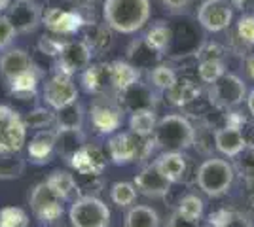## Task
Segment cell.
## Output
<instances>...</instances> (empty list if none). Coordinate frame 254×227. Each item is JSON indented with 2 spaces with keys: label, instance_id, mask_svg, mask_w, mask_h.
Listing matches in <instances>:
<instances>
[{
  "label": "cell",
  "instance_id": "cell-1",
  "mask_svg": "<svg viewBox=\"0 0 254 227\" xmlns=\"http://www.w3.org/2000/svg\"><path fill=\"white\" fill-rule=\"evenodd\" d=\"M150 0H105V23L120 34H135L150 19Z\"/></svg>",
  "mask_w": 254,
  "mask_h": 227
},
{
  "label": "cell",
  "instance_id": "cell-2",
  "mask_svg": "<svg viewBox=\"0 0 254 227\" xmlns=\"http://www.w3.org/2000/svg\"><path fill=\"white\" fill-rule=\"evenodd\" d=\"M154 142L163 151H182L195 142V129L190 119L180 114H167L158 119L154 129Z\"/></svg>",
  "mask_w": 254,
  "mask_h": 227
},
{
  "label": "cell",
  "instance_id": "cell-3",
  "mask_svg": "<svg viewBox=\"0 0 254 227\" xmlns=\"http://www.w3.org/2000/svg\"><path fill=\"white\" fill-rule=\"evenodd\" d=\"M233 176H235V171L226 159L211 157L199 165V169L195 173V182L205 195L222 197L232 187Z\"/></svg>",
  "mask_w": 254,
  "mask_h": 227
},
{
  "label": "cell",
  "instance_id": "cell-4",
  "mask_svg": "<svg viewBox=\"0 0 254 227\" xmlns=\"http://www.w3.org/2000/svg\"><path fill=\"white\" fill-rule=\"evenodd\" d=\"M68 218L72 227H108L110 208L95 195H80L72 201Z\"/></svg>",
  "mask_w": 254,
  "mask_h": 227
},
{
  "label": "cell",
  "instance_id": "cell-5",
  "mask_svg": "<svg viewBox=\"0 0 254 227\" xmlns=\"http://www.w3.org/2000/svg\"><path fill=\"white\" fill-rule=\"evenodd\" d=\"M247 98V86L237 74H224L209 87V100L214 108L232 110Z\"/></svg>",
  "mask_w": 254,
  "mask_h": 227
},
{
  "label": "cell",
  "instance_id": "cell-6",
  "mask_svg": "<svg viewBox=\"0 0 254 227\" xmlns=\"http://www.w3.org/2000/svg\"><path fill=\"white\" fill-rule=\"evenodd\" d=\"M27 138V125L10 106L0 104V153L21 151Z\"/></svg>",
  "mask_w": 254,
  "mask_h": 227
},
{
  "label": "cell",
  "instance_id": "cell-7",
  "mask_svg": "<svg viewBox=\"0 0 254 227\" xmlns=\"http://www.w3.org/2000/svg\"><path fill=\"white\" fill-rule=\"evenodd\" d=\"M91 125L101 135H112L120 129L124 123V108L122 102H116V98L110 95H99L95 102L91 104Z\"/></svg>",
  "mask_w": 254,
  "mask_h": 227
},
{
  "label": "cell",
  "instance_id": "cell-8",
  "mask_svg": "<svg viewBox=\"0 0 254 227\" xmlns=\"http://www.w3.org/2000/svg\"><path fill=\"white\" fill-rule=\"evenodd\" d=\"M29 203L34 216L42 222H55L63 216V199L48 185V182H40L32 187Z\"/></svg>",
  "mask_w": 254,
  "mask_h": 227
},
{
  "label": "cell",
  "instance_id": "cell-9",
  "mask_svg": "<svg viewBox=\"0 0 254 227\" xmlns=\"http://www.w3.org/2000/svg\"><path fill=\"white\" fill-rule=\"evenodd\" d=\"M91 47L84 40H70L63 44L61 53L57 55V72L72 76L76 72H82L91 65L93 57Z\"/></svg>",
  "mask_w": 254,
  "mask_h": 227
},
{
  "label": "cell",
  "instance_id": "cell-10",
  "mask_svg": "<svg viewBox=\"0 0 254 227\" xmlns=\"http://www.w3.org/2000/svg\"><path fill=\"white\" fill-rule=\"evenodd\" d=\"M233 6L228 0H205L197 10V21L209 33H222L232 25Z\"/></svg>",
  "mask_w": 254,
  "mask_h": 227
},
{
  "label": "cell",
  "instance_id": "cell-11",
  "mask_svg": "<svg viewBox=\"0 0 254 227\" xmlns=\"http://www.w3.org/2000/svg\"><path fill=\"white\" fill-rule=\"evenodd\" d=\"M44 100L53 110H59L78 100V87L74 86L72 78L63 72L55 74L44 84Z\"/></svg>",
  "mask_w": 254,
  "mask_h": 227
},
{
  "label": "cell",
  "instance_id": "cell-12",
  "mask_svg": "<svg viewBox=\"0 0 254 227\" xmlns=\"http://www.w3.org/2000/svg\"><path fill=\"white\" fill-rule=\"evenodd\" d=\"M142 142L133 133H116L108 140V155L114 165H129L138 161Z\"/></svg>",
  "mask_w": 254,
  "mask_h": 227
},
{
  "label": "cell",
  "instance_id": "cell-13",
  "mask_svg": "<svg viewBox=\"0 0 254 227\" xmlns=\"http://www.w3.org/2000/svg\"><path fill=\"white\" fill-rule=\"evenodd\" d=\"M42 6L36 4L34 0L32 2H19L17 0V4H13V6L10 4V8H8L10 21L13 23L15 31L21 34L34 33L38 29V25L42 23Z\"/></svg>",
  "mask_w": 254,
  "mask_h": 227
},
{
  "label": "cell",
  "instance_id": "cell-14",
  "mask_svg": "<svg viewBox=\"0 0 254 227\" xmlns=\"http://www.w3.org/2000/svg\"><path fill=\"white\" fill-rule=\"evenodd\" d=\"M171 185L173 184L161 174L156 161L146 165V167L135 176V187H137L144 197H152V199L165 197V195L169 193Z\"/></svg>",
  "mask_w": 254,
  "mask_h": 227
},
{
  "label": "cell",
  "instance_id": "cell-15",
  "mask_svg": "<svg viewBox=\"0 0 254 227\" xmlns=\"http://www.w3.org/2000/svg\"><path fill=\"white\" fill-rule=\"evenodd\" d=\"M42 23L53 34H72L85 25L78 11H64L61 8L46 10V13L42 15Z\"/></svg>",
  "mask_w": 254,
  "mask_h": 227
},
{
  "label": "cell",
  "instance_id": "cell-16",
  "mask_svg": "<svg viewBox=\"0 0 254 227\" xmlns=\"http://www.w3.org/2000/svg\"><path fill=\"white\" fill-rule=\"evenodd\" d=\"M68 163L78 174H103L106 169V155L99 146L85 144L76 151Z\"/></svg>",
  "mask_w": 254,
  "mask_h": 227
},
{
  "label": "cell",
  "instance_id": "cell-17",
  "mask_svg": "<svg viewBox=\"0 0 254 227\" xmlns=\"http://www.w3.org/2000/svg\"><path fill=\"white\" fill-rule=\"evenodd\" d=\"M82 84L87 93L93 95H108L112 87V78H110V63H99V65H89L82 74Z\"/></svg>",
  "mask_w": 254,
  "mask_h": 227
},
{
  "label": "cell",
  "instance_id": "cell-18",
  "mask_svg": "<svg viewBox=\"0 0 254 227\" xmlns=\"http://www.w3.org/2000/svg\"><path fill=\"white\" fill-rule=\"evenodd\" d=\"M31 68H34V63H32L31 55L25 49L13 47V49H8L6 53H2V57H0V72L6 78V82H10L15 76L23 74Z\"/></svg>",
  "mask_w": 254,
  "mask_h": 227
},
{
  "label": "cell",
  "instance_id": "cell-19",
  "mask_svg": "<svg viewBox=\"0 0 254 227\" xmlns=\"http://www.w3.org/2000/svg\"><path fill=\"white\" fill-rule=\"evenodd\" d=\"M212 138H214L216 150L220 151L222 155H226V157H235L247 148V142H245L241 131L233 129V127H226V125L218 127L214 131Z\"/></svg>",
  "mask_w": 254,
  "mask_h": 227
},
{
  "label": "cell",
  "instance_id": "cell-20",
  "mask_svg": "<svg viewBox=\"0 0 254 227\" xmlns=\"http://www.w3.org/2000/svg\"><path fill=\"white\" fill-rule=\"evenodd\" d=\"M186 159L188 157L182 155V151H163L156 159V165L171 184H179L186 174V167H188Z\"/></svg>",
  "mask_w": 254,
  "mask_h": 227
},
{
  "label": "cell",
  "instance_id": "cell-21",
  "mask_svg": "<svg viewBox=\"0 0 254 227\" xmlns=\"http://www.w3.org/2000/svg\"><path fill=\"white\" fill-rule=\"evenodd\" d=\"M29 159L36 165H46L52 159V153L55 151V131L40 129L31 138L29 144Z\"/></svg>",
  "mask_w": 254,
  "mask_h": 227
},
{
  "label": "cell",
  "instance_id": "cell-22",
  "mask_svg": "<svg viewBox=\"0 0 254 227\" xmlns=\"http://www.w3.org/2000/svg\"><path fill=\"white\" fill-rule=\"evenodd\" d=\"M85 146V135L82 129H57L55 131V151L64 161H70L72 155Z\"/></svg>",
  "mask_w": 254,
  "mask_h": 227
},
{
  "label": "cell",
  "instance_id": "cell-23",
  "mask_svg": "<svg viewBox=\"0 0 254 227\" xmlns=\"http://www.w3.org/2000/svg\"><path fill=\"white\" fill-rule=\"evenodd\" d=\"M201 95V87L190 78H180L167 89V100L173 106H190Z\"/></svg>",
  "mask_w": 254,
  "mask_h": 227
},
{
  "label": "cell",
  "instance_id": "cell-24",
  "mask_svg": "<svg viewBox=\"0 0 254 227\" xmlns=\"http://www.w3.org/2000/svg\"><path fill=\"white\" fill-rule=\"evenodd\" d=\"M120 102H124V108H127L129 112L144 108L154 110V93L140 82H137L135 86L127 87L126 91L120 93Z\"/></svg>",
  "mask_w": 254,
  "mask_h": 227
},
{
  "label": "cell",
  "instance_id": "cell-25",
  "mask_svg": "<svg viewBox=\"0 0 254 227\" xmlns=\"http://www.w3.org/2000/svg\"><path fill=\"white\" fill-rule=\"evenodd\" d=\"M46 182H48V185H50L63 201H74L76 197H80L78 182H76L74 174H70L68 171L57 169V171H53V173L48 176Z\"/></svg>",
  "mask_w": 254,
  "mask_h": 227
},
{
  "label": "cell",
  "instance_id": "cell-26",
  "mask_svg": "<svg viewBox=\"0 0 254 227\" xmlns=\"http://www.w3.org/2000/svg\"><path fill=\"white\" fill-rule=\"evenodd\" d=\"M110 78H112V87L118 93H122L140 80V70L129 61H114L110 63Z\"/></svg>",
  "mask_w": 254,
  "mask_h": 227
},
{
  "label": "cell",
  "instance_id": "cell-27",
  "mask_svg": "<svg viewBox=\"0 0 254 227\" xmlns=\"http://www.w3.org/2000/svg\"><path fill=\"white\" fill-rule=\"evenodd\" d=\"M159 57H161V53L156 51L154 47H150L148 44L144 42V38L135 40L129 45V49H127L129 63L133 66H137L138 70L140 68H154L159 63Z\"/></svg>",
  "mask_w": 254,
  "mask_h": 227
},
{
  "label": "cell",
  "instance_id": "cell-28",
  "mask_svg": "<svg viewBox=\"0 0 254 227\" xmlns=\"http://www.w3.org/2000/svg\"><path fill=\"white\" fill-rule=\"evenodd\" d=\"M108 25H93L85 23V38L84 42L91 47L93 53H103L112 45V34Z\"/></svg>",
  "mask_w": 254,
  "mask_h": 227
},
{
  "label": "cell",
  "instance_id": "cell-29",
  "mask_svg": "<svg viewBox=\"0 0 254 227\" xmlns=\"http://www.w3.org/2000/svg\"><path fill=\"white\" fill-rule=\"evenodd\" d=\"M57 129H82L84 125V106L74 100L63 108L55 110Z\"/></svg>",
  "mask_w": 254,
  "mask_h": 227
},
{
  "label": "cell",
  "instance_id": "cell-30",
  "mask_svg": "<svg viewBox=\"0 0 254 227\" xmlns=\"http://www.w3.org/2000/svg\"><path fill=\"white\" fill-rule=\"evenodd\" d=\"M8 84H10V91L13 97L21 98V100H27V98L34 97V93H36V87H38V72H36V68H31V70H27V72H23V74L15 76Z\"/></svg>",
  "mask_w": 254,
  "mask_h": 227
},
{
  "label": "cell",
  "instance_id": "cell-31",
  "mask_svg": "<svg viewBox=\"0 0 254 227\" xmlns=\"http://www.w3.org/2000/svg\"><path fill=\"white\" fill-rule=\"evenodd\" d=\"M156 123L158 119H156V112L152 108L135 110L131 112V118H129V129L140 138H148L156 129Z\"/></svg>",
  "mask_w": 254,
  "mask_h": 227
},
{
  "label": "cell",
  "instance_id": "cell-32",
  "mask_svg": "<svg viewBox=\"0 0 254 227\" xmlns=\"http://www.w3.org/2000/svg\"><path fill=\"white\" fill-rule=\"evenodd\" d=\"M126 227H159L158 212L150 206H133L126 216Z\"/></svg>",
  "mask_w": 254,
  "mask_h": 227
},
{
  "label": "cell",
  "instance_id": "cell-33",
  "mask_svg": "<svg viewBox=\"0 0 254 227\" xmlns=\"http://www.w3.org/2000/svg\"><path fill=\"white\" fill-rule=\"evenodd\" d=\"M171 38H173V33H171V29L167 27V23H163V21L156 23L148 33L144 34V42L148 44L150 47H154L156 51H159L161 55L167 51V47H169V44H171Z\"/></svg>",
  "mask_w": 254,
  "mask_h": 227
},
{
  "label": "cell",
  "instance_id": "cell-34",
  "mask_svg": "<svg viewBox=\"0 0 254 227\" xmlns=\"http://www.w3.org/2000/svg\"><path fill=\"white\" fill-rule=\"evenodd\" d=\"M25 173V159L15 153H0V180H13Z\"/></svg>",
  "mask_w": 254,
  "mask_h": 227
},
{
  "label": "cell",
  "instance_id": "cell-35",
  "mask_svg": "<svg viewBox=\"0 0 254 227\" xmlns=\"http://www.w3.org/2000/svg\"><path fill=\"white\" fill-rule=\"evenodd\" d=\"M203 201L197 197V195H186L180 199L179 206H177V212H179L182 218L190 220V222H199L203 216Z\"/></svg>",
  "mask_w": 254,
  "mask_h": 227
},
{
  "label": "cell",
  "instance_id": "cell-36",
  "mask_svg": "<svg viewBox=\"0 0 254 227\" xmlns=\"http://www.w3.org/2000/svg\"><path fill=\"white\" fill-rule=\"evenodd\" d=\"M177 80V72L167 65H156L150 70V84L159 91H167L169 87L175 86Z\"/></svg>",
  "mask_w": 254,
  "mask_h": 227
},
{
  "label": "cell",
  "instance_id": "cell-37",
  "mask_svg": "<svg viewBox=\"0 0 254 227\" xmlns=\"http://www.w3.org/2000/svg\"><path fill=\"white\" fill-rule=\"evenodd\" d=\"M110 197L118 206H129L135 203L137 199V187L135 184H129V182H116L110 187Z\"/></svg>",
  "mask_w": 254,
  "mask_h": 227
},
{
  "label": "cell",
  "instance_id": "cell-38",
  "mask_svg": "<svg viewBox=\"0 0 254 227\" xmlns=\"http://www.w3.org/2000/svg\"><path fill=\"white\" fill-rule=\"evenodd\" d=\"M197 74H199V80H201V82L211 86L212 82H216L220 76L226 74V65H224V61H218V59L199 61Z\"/></svg>",
  "mask_w": 254,
  "mask_h": 227
},
{
  "label": "cell",
  "instance_id": "cell-39",
  "mask_svg": "<svg viewBox=\"0 0 254 227\" xmlns=\"http://www.w3.org/2000/svg\"><path fill=\"white\" fill-rule=\"evenodd\" d=\"M29 216L19 206H6L0 210V227H27Z\"/></svg>",
  "mask_w": 254,
  "mask_h": 227
},
{
  "label": "cell",
  "instance_id": "cell-40",
  "mask_svg": "<svg viewBox=\"0 0 254 227\" xmlns=\"http://www.w3.org/2000/svg\"><path fill=\"white\" fill-rule=\"evenodd\" d=\"M235 159V169L243 178L254 182V146H247L239 155L233 157Z\"/></svg>",
  "mask_w": 254,
  "mask_h": 227
},
{
  "label": "cell",
  "instance_id": "cell-41",
  "mask_svg": "<svg viewBox=\"0 0 254 227\" xmlns=\"http://www.w3.org/2000/svg\"><path fill=\"white\" fill-rule=\"evenodd\" d=\"M25 125L27 127H34V129H46L48 125H52L53 121H55V114L50 112L48 108H34L31 110L27 116H25Z\"/></svg>",
  "mask_w": 254,
  "mask_h": 227
},
{
  "label": "cell",
  "instance_id": "cell-42",
  "mask_svg": "<svg viewBox=\"0 0 254 227\" xmlns=\"http://www.w3.org/2000/svg\"><path fill=\"white\" fill-rule=\"evenodd\" d=\"M15 27L10 21L8 15H0V51H4L6 47H10L11 42L15 40Z\"/></svg>",
  "mask_w": 254,
  "mask_h": 227
},
{
  "label": "cell",
  "instance_id": "cell-43",
  "mask_svg": "<svg viewBox=\"0 0 254 227\" xmlns=\"http://www.w3.org/2000/svg\"><path fill=\"white\" fill-rule=\"evenodd\" d=\"M237 34L241 42L247 45H254V15H245L237 23Z\"/></svg>",
  "mask_w": 254,
  "mask_h": 227
},
{
  "label": "cell",
  "instance_id": "cell-44",
  "mask_svg": "<svg viewBox=\"0 0 254 227\" xmlns=\"http://www.w3.org/2000/svg\"><path fill=\"white\" fill-rule=\"evenodd\" d=\"M63 44L61 40L53 38V36H42L40 42H38V49L42 51L44 55H50V57H57L63 49Z\"/></svg>",
  "mask_w": 254,
  "mask_h": 227
},
{
  "label": "cell",
  "instance_id": "cell-45",
  "mask_svg": "<svg viewBox=\"0 0 254 227\" xmlns=\"http://www.w3.org/2000/svg\"><path fill=\"white\" fill-rule=\"evenodd\" d=\"M197 57H199V61H207V59H218V61H224V49L214 42L205 44L201 49L197 51Z\"/></svg>",
  "mask_w": 254,
  "mask_h": 227
},
{
  "label": "cell",
  "instance_id": "cell-46",
  "mask_svg": "<svg viewBox=\"0 0 254 227\" xmlns=\"http://www.w3.org/2000/svg\"><path fill=\"white\" fill-rule=\"evenodd\" d=\"M167 227H197V222H190V220L180 216L179 212H173L167 220Z\"/></svg>",
  "mask_w": 254,
  "mask_h": 227
},
{
  "label": "cell",
  "instance_id": "cell-47",
  "mask_svg": "<svg viewBox=\"0 0 254 227\" xmlns=\"http://www.w3.org/2000/svg\"><path fill=\"white\" fill-rule=\"evenodd\" d=\"M241 135H243L247 146H254V121H245L241 127Z\"/></svg>",
  "mask_w": 254,
  "mask_h": 227
},
{
  "label": "cell",
  "instance_id": "cell-48",
  "mask_svg": "<svg viewBox=\"0 0 254 227\" xmlns=\"http://www.w3.org/2000/svg\"><path fill=\"white\" fill-rule=\"evenodd\" d=\"M191 0H161V4L171 11H182Z\"/></svg>",
  "mask_w": 254,
  "mask_h": 227
},
{
  "label": "cell",
  "instance_id": "cell-49",
  "mask_svg": "<svg viewBox=\"0 0 254 227\" xmlns=\"http://www.w3.org/2000/svg\"><path fill=\"white\" fill-rule=\"evenodd\" d=\"M66 2H68L70 6H74V8H91L99 0H66Z\"/></svg>",
  "mask_w": 254,
  "mask_h": 227
},
{
  "label": "cell",
  "instance_id": "cell-50",
  "mask_svg": "<svg viewBox=\"0 0 254 227\" xmlns=\"http://www.w3.org/2000/svg\"><path fill=\"white\" fill-rule=\"evenodd\" d=\"M247 106H249V112H251V116L254 118V89L249 93V97H247Z\"/></svg>",
  "mask_w": 254,
  "mask_h": 227
},
{
  "label": "cell",
  "instance_id": "cell-51",
  "mask_svg": "<svg viewBox=\"0 0 254 227\" xmlns=\"http://www.w3.org/2000/svg\"><path fill=\"white\" fill-rule=\"evenodd\" d=\"M247 72H249V76L254 80V55H251V57L247 59Z\"/></svg>",
  "mask_w": 254,
  "mask_h": 227
},
{
  "label": "cell",
  "instance_id": "cell-52",
  "mask_svg": "<svg viewBox=\"0 0 254 227\" xmlns=\"http://www.w3.org/2000/svg\"><path fill=\"white\" fill-rule=\"evenodd\" d=\"M10 4H11V0H0V11L8 10V8H10Z\"/></svg>",
  "mask_w": 254,
  "mask_h": 227
},
{
  "label": "cell",
  "instance_id": "cell-53",
  "mask_svg": "<svg viewBox=\"0 0 254 227\" xmlns=\"http://www.w3.org/2000/svg\"><path fill=\"white\" fill-rule=\"evenodd\" d=\"M228 2L232 4L233 8H241V6L245 4V0H228Z\"/></svg>",
  "mask_w": 254,
  "mask_h": 227
},
{
  "label": "cell",
  "instance_id": "cell-54",
  "mask_svg": "<svg viewBox=\"0 0 254 227\" xmlns=\"http://www.w3.org/2000/svg\"><path fill=\"white\" fill-rule=\"evenodd\" d=\"M19 2H32V0H19Z\"/></svg>",
  "mask_w": 254,
  "mask_h": 227
},
{
  "label": "cell",
  "instance_id": "cell-55",
  "mask_svg": "<svg viewBox=\"0 0 254 227\" xmlns=\"http://www.w3.org/2000/svg\"><path fill=\"white\" fill-rule=\"evenodd\" d=\"M203 227H212V226H211V224H209V226H203Z\"/></svg>",
  "mask_w": 254,
  "mask_h": 227
}]
</instances>
